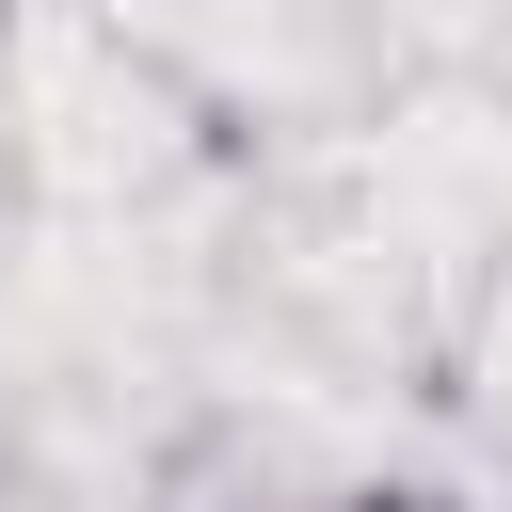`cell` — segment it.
Wrapping results in <instances>:
<instances>
[{
	"mask_svg": "<svg viewBox=\"0 0 512 512\" xmlns=\"http://www.w3.org/2000/svg\"><path fill=\"white\" fill-rule=\"evenodd\" d=\"M320 512H432V496H384V480H368V496H320Z\"/></svg>",
	"mask_w": 512,
	"mask_h": 512,
	"instance_id": "6da1fadb",
	"label": "cell"
}]
</instances>
